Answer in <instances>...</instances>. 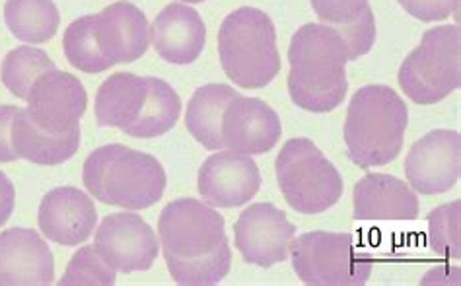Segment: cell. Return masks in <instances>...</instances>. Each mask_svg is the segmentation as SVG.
<instances>
[{
	"instance_id": "obj_24",
	"label": "cell",
	"mask_w": 461,
	"mask_h": 286,
	"mask_svg": "<svg viewBox=\"0 0 461 286\" xmlns=\"http://www.w3.org/2000/svg\"><path fill=\"white\" fill-rule=\"evenodd\" d=\"M5 22L16 40L41 45L57 35L60 14L53 0H6Z\"/></svg>"
},
{
	"instance_id": "obj_1",
	"label": "cell",
	"mask_w": 461,
	"mask_h": 286,
	"mask_svg": "<svg viewBox=\"0 0 461 286\" xmlns=\"http://www.w3.org/2000/svg\"><path fill=\"white\" fill-rule=\"evenodd\" d=\"M158 234L167 271L177 284L212 286L232 267L224 217L197 199L166 205L158 219Z\"/></svg>"
},
{
	"instance_id": "obj_30",
	"label": "cell",
	"mask_w": 461,
	"mask_h": 286,
	"mask_svg": "<svg viewBox=\"0 0 461 286\" xmlns=\"http://www.w3.org/2000/svg\"><path fill=\"white\" fill-rule=\"evenodd\" d=\"M16 112V105H0V164L18 160L12 148V123Z\"/></svg>"
},
{
	"instance_id": "obj_25",
	"label": "cell",
	"mask_w": 461,
	"mask_h": 286,
	"mask_svg": "<svg viewBox=\"0 0 461 286\" xmlns=\"http://www.w3.org/2000/svg\"><path fill=\"white\" fill-rule=\"evenodd\" d=\"M53 58L35 47H16L12 49L3 61L0 78L3 85L20 100H28L33 82L43 73L55 70Z\"/></svg>"
},
{
	"instance_id": "obj_31",
	"label": "cell",
	"mask_w": 461,
	"mask_h": 286,
	"mask_svg": "<svg viewBox=\"0 0 461 286\" xmlns=\"http://www.w3.org/2000/svg\"><path fill=\"white\" fill-rule=\"evenodd\" d=\"M16 205V191L12 182L8 180V175L0 172V226H5L8 219L14 212Z\"/></svg>"
},
{
	"instance_id": "obj_23",
	"label": "cell",
	"mask_w": 461,
	"mask_h": 286,
	"mask_svg": "<svg viewBox=\"0 0 461 286\" xmlns=\"http://www.w3.org/2000/svg\"><path fill=\"white\" fill-rule=\"evenodd\" d=\"M238 92L228 85H206L187 103L185 125L191 137L206 150H222V115Z\"/></svg>"
},
{
	"instance_id": "obj_18",
	"label": "cell",
	"mask_w": 461,
	"mask_h": 286,
	"mask_svg": "<svg viewBox=\"0 0 461 286\" xmlns=\"http://www.w3.org/2000/svg\"><path fill=\"white\" fill-rule=\"evenodd\" d=\"M38 222L47 240L77 247L94 234L98 210L84 191L77 187H57L43 197Z\"/></svg>"
},
{
	"instance_id": "obj_20",
	"label": "cell",
	"mask_w": 461,
	"mask_h": 286,
	"mask_svg": "<svg viewBox=\"0 0 461 286\" xmlns=\"http://www.w3.org/2000/svg\"><path fill=\"white\" fill-rule=\"evenodd\" d=\"M152 45L166 63L191 65L206 43V26L195 8L184 3L167 4L152 23Z\"/></svg>"
},
{
	"instance_id": "obj_17",
	"label": "cell",
	"mask_w": 461,
	"mask_h": 286,
	"mask_svg": "<svg viewBox=\"0 0 461 286\" xmlns=\"http://www.w3.org/2000/svg\"><path fill=\"white\" fill-rule=\"evenodd\" d=\"M55 259L43 237L30 228L0 232V286H50Z\"/></svg>"
},
{
	"instance_id": "obj_28",
	"label": "cell",
	"mask_w": 461,
	"mask_h": 286,
	"mask_svg": "<svg viewBox=\"0 0 461 286\" xmlns=\"http://www.w3.org/2000/svg\"><path fill=\"white\" fill-rule=\"evenodd\" d=\"M459 222L461 201L447 202L429 214V246L436 255L446 259L461 257Z\"/></svg>"
},
{
	"instance_id": "obj_27",
	"label": "cell",
	"mask_w": 461,
	"mask_h": 286,
	"mask_svg": "<svg viewBox=\"0 0 461 286\" xmlns=\"http://www.w3.org/2000/svg\"><path fill=\"white\" fill-rule=\"evenodd\" d=\"M117 271L100 255L95 246H84L72 255L59 286H113Z\"/></svg>"
},
{
	"instance_id": "obj_5",
	"label": "cell",
	"mask_w": 461,
	"mask_h": 286,
	"mask_svg": "<svg viewBox=\"0 0 461 286\" xmlns=\"http://www.w3.org/2000/svg\"><path fill=\"white\" fill-rule=\"evenodd\" d=\"M82 182L88 193L104 205L142 210L162 199L166 172L147 152L125 145H105L95 148L84 162Z\"/></svg>"
},
{
	"instance_id": "obj_29",
	"label": "cell",
	"mask_w": 461,
	"mask_h": 286,
	"mask_svg": "<svg viewBox=\"0 0 461 286\" xmlns=\"http://www.w3.org/2000/svg\"><path fill=\"white\" fill-rule=\"evenodd\" d=\"M409 16L420 22H440L456 14L459 18V0H397Z\"/></svg>"
},
{
	"instance_id": "obj_16",
	"label": "cell",
	"mask_w": 461,
	"mask_h": 286,
	"mask_svg": "<svg viewBox=\"0 0 461 286\" xmlns=\"http://www.w3.org/2000/svg\"><path fill=\"white\" fill-rule=\"evenodd\" d=\"M281 135V117L259 98L238 94L222 115V145L228 150L258 156L273 150Z\"/></svg>"
},
{
	"instance_id": "obj_32",
	"label": "cell",
	"mask_w": 461,
	"mask_h": 286,
	"mask_svg": "<svg viewBox=\"0 0 461 286\" xmlns=\"http://www.w3.org/2000/svg\"><path fill=\"white\" fill-rule=\"evenodd\" d=\"M432 282H446V284H457L459 282V269H450V267H440L430 271L427 277H424L422 284H432Z\"/></svg>"
},
{
	"instance_id": "obj_26",
	"label": "cell",
	"mask_w": 461,
	"mask_h": 286,
	"mask_svg": "<svg viewBox=\"0 0 461 286\" xmlns=\"http://www.w3.org/2000/svg\"><path fill=\"white\" fill-rule=\"evenodd\" d=\"M63 49L67 61L82 73L98 75L107 70L92 35V16H82L70 23L63 38Z\"/></svg>"
},
{
	"instance_id": "obj_11",
	"label": "cell",
	"mask_w": 461,
	"mask_h": 286,
	"mask_svg": "<svg viewBox=\"0 0 461 286\" xmlns=\"http://www.w3.org/2000/svg\"><path fill=\"white\" fill-rule=\"evenodd\" d=\"M296 226L269 202H256L240 214L234 224V240L246 264L269 269L290 255Z\"/></svg>"
},
{
	"instance_id": "obj_7",
	"label": "cell",
	"mask_w": 461,
	"mask_h": 286,
	"mask_svg": "<svg viewBox=\"0 0 461 286\" xmlns=\"http://www.w3.org/2000/svg\"><path fill=\"white\" fill-rule=\"evenodd\" d=\"M399 86L409 100L432 105L446 100L461 85V31L459 26H438L424 31L399 68Z\"/></svg>"
},
{
	"instance_id": "obj_13",
	"label": "cell",
	"mask_w": 461,
	"mask_h": 286,
	"mask_svg": "<svg viewBox=\"0 0 461 286\" xmlns=\"http://www.w3.org/2000/svg\"><path fill=\"white\" fill-rule=\"evenodd\" d=\"M95 249L121 273L149 271L160 254V240L150 224L132 212L109 214L95 232Z\"/></svg>"
},
{
	"instance_id": "obj_33",
	"label": "cell",
	"mask_w": 461,
	"mask_h": 286,
	"mask_svg": "<svg viewBox=\"0 0 461 286\" xmlns=\"http://www.w3.org/2000/svg\"><path fill=\"white\" fill-rule=\"evenodd\" d=\"M187 4H197V3H204V0H184Z\"/></svg>"
},
{
	"instance_id": "obj_3",
	"label": "cell",
	"mask_w": 461,
	"mask_h": 286,
	"mask_svg": "<svg viewBox=\"0 0 461 286\" xmlns=\"http://www.w3.org/2000/svg\"><path fill=\"white\" fill-rule=\"evenodd\" d=\"M94 110L100 127H115L135 139H156L176 127L181 100L162 78L117 73L98 88Z\"/></svg>"
},
{
	"instance_id": "obj_9",
	"label": "cell",
	"mask_w": 461,
	"mask_h": 286,
	"mask_svg": "<svg viewBox=\"0 0 461 286\" xmlns=\"http://www.w3.org/2000/svg\"><path fill=\"white\" fill-rule=\"evenodd\" d=\"M290 255L298 279L310 286H362L374 269L370 254L345 232L302 234L290 244Z\"/></svg>"
},
{
	"instance_id": "obj_15",
	"label": "cell",
	"mask_w": 461,
	"mask_h": 286,
	"mask_svg": "<svg viewBox=\"0 0 461 286\" xmlns=\"http://www.w3.org/2000/svg\"><path fill=\"white\" fill-rule=\"evenodd\" d=\"M199 193L218 209H234L249 202L261 187L258 164L248 154L216 150L199 170Z\"/></svg>"
},
{
	"instance_id": "obj_19",
	"label": "cell",
	"mask_w": 461,
	"mask_h": 286,
	"mask_svg": "<svg viewBox=\"0 0 461 286\" xmlns=\"http://www.w3.org/2000/svg\"><path fill=\"white\" fill-rule=\"evenodd\" d=\"M355 219L362 222H411L419 219V197L403 180L368 174L355 185Z\"/></svg>"
},
{
	"instance_id": "obj_21",
	"label": "cell",
	"mask_w": 461,
	"mask_h": 286,
	"mask_svg": "<svg viewBox=\"0 0 461 286\" xmlns=\"http://www.w3.org/2000/svg\"><path fill=\"white\" fill-rule=\"evenodd\" d=\"M323 26L335 30L347 43L348 61L370 53L375 43V18L370 0H310Z\"/></svg>"
},
{
	"instance_id": "obj_2",
	"label": "cell",
	"mask_w": 461,
	"mask_h": 286,
	"mask_svg": "<svg viewBox=\"0 0 461 286\" xmlns=\"http://www.w3.org/2000/svg\"><path fill=\"white\" fill-rule=\"evenodd\" d=\"M288 94L296 107L330 113L343 103L348 82L345 40L323 23H306L288 47Z\"/></svg>"
},
{
	"instance_id": "obj_14",
	"label": "cell",
	"mask_w": 461,
	"mask_h": 286,
	"mask_svg": "<svg viewBox=\"0 0 461 286\" xmlns=\"http://www.w3.org/2000/svg\"><path fill=\"white\" fill-rule=\"evenodd\" d=\"M92 35L105 67L135 63L150 45L149 20L144 12L121 0L92 16Z\"/></svg>"
},
{
	"instance_id": "obj_4",
	"label": "cell",
	"mask_w": 461,
	"mask_h": 286,
	"mask_svg": "<svg viewBox=\"0 0 461 286\" xmlns=\"http://www.w3.org/2000/svg\"><path fill=\"white\" fill-rule=\"evenodd\" d=\"M407 125L409 110L395 90L384 85L360 88L347 110L348 158L362 170L393 162L403 148Z\"/></svg>"
},
{
	"instance_id": "obj_8",
	"label": "cell",
	"mask_w": 461,
	"mask_h": 286,
	"mask_svg": "<svg viewBox=\"0 0 461 286\" xmlns=\"http://www.w3.org/2000/svg\"><path fill=\"white\" fill-rule=\"evenodd\" d=\"M276 182L296 212L320 214L343 197V175L310 139H290L276 156Z\"/></svg>"
},
{
	"instance_id": "obj_10",
	"label": "cell",
	"mask_w": 461,
	"mask_h": 286,
	"mask_svg": "<svg viewBox=\"0 0 461 286\" xmlns=\"http://www.w3.org/2000/svg\"><path fill=\"white\" fill-rule=\"evenodd\" d=\"M26 102L32 121L45 133L59 137L80 129L88 94L75 75L55 68L33 82Z\"/></svg>"
},
{
	"instance_id": "obj_12",
	"label": "cell",
	"mask_w": 461,
	"mask_h": 286,
	"mask_svg": "<svg viewBox=\"0 0 461 286\" xmlns=\"http://www.w3.org/2000/svg\"><path fill=\"white\" fill-rule=\"evenodd\" d=\"M461 174V137L457 130L436 129L411 147L405 158L409 187L420 195L450 191Z\"/></svg>"
},
{
	"instance_id": "obj_22",
	"label": "cell",
	"mask_w": 461,
	"mask_h": 286,
	"mask_svg": "<svg viewBox=\"0 0 461 286\" xmlns=\"http://www.w3.org/2000/svg\"><path fill=\"white\" fill-rule=\"evenodd\" d=\"M12 148L16 158L40 165L68 162L80 148V129L67 135H50L32 121L26 107H18L12 123Z\"/></svg>"
},
{
	"instance_id": "obj_6",
	"label": "cell",
	"mask_w": 461,
	"mask_h": 286,
	"mask_svg": "<svg viewBox=\"0 0 461 286\" xmlns=\"http://www.w3.org/2000/svg\"><path fill=\"white\" fill-rule=\"evenodd\" d=\"M218 57L226 76L240 88L269 86L283 67L273 20L253 6L230 12L218 30Z\"/></svg>"
}]
</instances>
